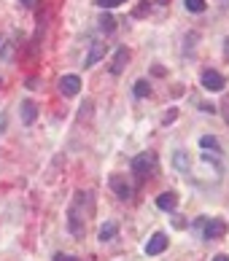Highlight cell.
Wrapping results in <instances>:
<instances>
[{
    "label": "cell",
    "mask_w": 229,
    "mask_h": 261,
    "mask_svg": "<svg viewBox=\"0 0 229 261\" xmlns=\"http://www.w3.org/2000/svg\"><path fill=\"white\" fill-rule=\"evenodd\" d=\"M89 191H75V199L73 205L68 207V229L75 240L84 237V231H87V221H84V202H87Z\"/></svg>",
    "instance_id": "6da1fadb"
},
{
    "label": "cell",
    "mask_w": 229,
    "mask_h": 261,
    "mask_svg": "<svg viewBox=\"0 0 229 261\" xmlns=\"http://www.w3.org/2000/svg\"><path fill=\"white\" fill-rule=\"evenodd\" d=\"M157 170V156L154 153H138L135 159H132V172H135L138 183H143L148 175H154Z\"/></svg>",
    "instance_id": "7a4b0ae2"
},
{
    "label": "cell",
    "mask_w": 229,
    "mask_h": 261,
    "mask_svg": "<svg viewBox=\"0 0 229 261\" xmlns=\"http://www.w3.org/2000/svg\"><path fill=\"white\" fill-rule=\"evenodd\" d=\"M226 234V221L221 218H205L199 226V237L202 240H221Z\"/></svg>",
    "instance_id": "3957f363"
},
{
    "label": "cell",
    "mask_w": 229,
    "mask_h": 261,
    "mask_svg": "<svg viewBox=\"0 0 229 261\" xmlns=\"http://www.w3.org/2000/svg\"><path fill=\"white\" fill-rule=\"evenodd\" d=\"M199 84H202L205 92H224L226 79H224L218 70H205L202 75H199Z\"/></svg>",
    "instance_id": "277c9868"
},
{
    "label": "cell",
    "mask_w": 229,
    "mask_h": 261,
    "mask_svg": "<svg viewBox=\"0 0 229 261\" xmlns=\"http://www.w3.org/2000/svg\"><path fill=\"white\" fill-rule=\"evenodd\" d=\"M108 186H111V191H113V194H116L121 202L132 199V183L127 180V175H111Z\"/></svg>",
    "instance_id": "5b68a950"
},
{
    "label": "cell",
    "mask_w": 229,
    "mask_h": 261,
    "mask_svg": "<svg viewBox=\"0 0 229 261\" xmlns=\"http://www.w3.org/2000/svg\"><path fill=\"white\" fill-rule=\"evenodd\" d=\"M57 89H60V94H65V97H75V94L81 92V79L75 73H68L57 81Z\"/></svg>",
    "instance_id": "8992f818"
},
{
    "label": "cell",
    "mask_w": 229,
    "mask_h": 261,
    "mask_svg": "<svg viewBox=\"0 0 229 261\" xmlns=\"http://www.w3.org/2000/svg\"><path fill=\"white\" fill-rule=\"evenodd\" d=\"M165 248H167V234H165V231H157V234H151V237H148L146 253H148V256H159Z\"/></svg>",
    "instance_id": "52a82bcc"
},
{
    "label": "cell",
    "mask_w": 229,
    "mask_h": 261,
    "mask_svg": "<svg viewBox=\"0 0 229 261\" xmlns=\"http://www.w3.org/2000/svg\"><path fill=\"white\" fill-rule=\"evenodd\" d=\"M19 113H22V124H24V127H30V124H35V119H38V105L33 100H22Z\"/></svg>",
    "instance_id": "ba28073f"
},
{
    "label": "cell",
    "mask_w": 229,
    "mask_h": 261,
    "mask_svg": "<svg viewBox=\"0 0 229 261\" xmlns=\"http://www.w3.org/2000/svg\"><path fill=\"white\" fill-rule=\"evenodd\" d=\"M127 62H130V51H127V49H124V46H121V49H119L116 54H113V62H111V73H113V75H121V73H124V67H127Z\"/></svg>",
    "instance_id": "9c48e42d"
},
{
    "label": "cell",
    "mask_w": 229,
    "mask_h": 261,
    "mask_svg": "<svg viewBox=\"0 0 229 261\" xmlns=\"http://www.w3.org/2000/svg\"><path fill=\"white\" fill-rule=\"evenodd\" d=\"M157 207L165 210V213H173L178 207V194H175V191H165V194H159L157 197Z\"/></svg>",
    "instance_id": "30bf717a"
},
{
    "label": "cell",
    "mask_w": 229,
    "mask_h": 261,
    "mask_svg": "<svg viewBox=\"0 0 229 261\" xmlns=\"http://www.w3.org/2000/svg\"><path fill=\"white\" fill-rule=\"evenodd\" d=\"M106 51H108V46H106V43H92V49H89V54H87V60H84V67L97 65L103 57H106Z\"/></svg>",
    "instance_id": "8fae6325"
},
{
    "label": "cell",
    "mask_w": 229,
    "mask_h": 261,
    "mask_svg": "<svg viewBox=\"0 0 229 261\" xmlns=\"http://www.w3.org/2000/svg\"><path fill=\"white\" fill-rule=\"evenodd\" d=\"M173 167H175L178 172H184V175H189V172H192V159H189L186 151H175V153H173Z\"/></svg>",
    "instance_id": "7c38bea8"
},
{
    "label": "cell",
    "mask_w": 229,
    "mask_h": 261,
    "mask_svg": "<svg viewBox=\"0 0 229 261\" xmlns=\"http://www.w3.org/2000/svg\"><path fill=\"white\" fill-rule=\"evenodd\" d=\"M116 234H119V224L116 221H106V224L100 226V243H111V240H116Z\"/></svg>",
    "instance_id": "4fadbf2b"
},
{
    "label": "cell",
    "mask_w": 229,
    "mask_h": 261,
    "mask_svg": "<svg viewBox=\"0 0 229 261\" xmlns=\"http://www.w3.org/2000/svg\"><path fill=\"white\" fill-rule=\"evenodd\" d=\"M97 27H100V30L106 33V35H111L113 30H116V16H111V14H103V16L97 19Z\"/></svg>",
    "instance_id": "5bb4252c"
},
{
    "label": "cell",
    "mask_w": 229,
    "mask_h": 261,
    "mask_svg": "<svg viewBox=\"0 0 229 261\" xmlns=\"http://www.w3.org/2000/svg\"><path fill=\"white\" fill-rule=\"evenodd\" d=\"M132 94H135V97H148V94H151V84L146 81V79H140V81H135V84H132Z\"/></svg>",
    "instance_id": "9a60e30c"
},
{
    "label": "cell",
    "mask_w": 229,
    "mask_h": 261,
    "mask_svg": "<svg viewBox=\"0 0 229 261\" xmlns=\"http://www.w3.org/2000/svg\"><path fill=\"white\" fill-rule=\"evenodd\" d=\"M199 146H202L205 151H221V146H218V138H213V135H202V138H199Z\"/></svg>",
    "instance_id": "2e32d148"
},
{
    "label": "cell",
    "mask_w": 229,
    "mask_h": 261,
    "mask_svg": "<svg viewBox=\"0 0 229 261\" xmlns=\"http://www.w3.org/2000/svg\"><path fill=\"white\" fill-rule=\"evenodd\" d=\"M184 6H186V11H192V14H205V8H208L205 0H184Z\"/></svg>",
    "instance_id": "e0dca14e"
},
{
    "label": "cell",
    "mask_w": 229,
    "mask_h": 261,
    "mask_svg": "<svg viewBox=\"0 0 229 261\" xmlns=\"http://www.w3.org/2000/svg\"><path fill=\"white\" fill-rule=\"evenodd\" d=\"M97 3V8H103V11H108V8H116V6H121L124 0H94Z\"/></svg>",
    "instance_id": "ac0fdd59"
},
{
    "label": "cell",
    "mask_w": 229,
    "mask_h": 261,
    "mask_svg": "<svg viewBox=\"0 0 229 261\" xmlns=\"http://www.w3.org/2000/svg\"><path fill=\"white\" fill-rule=\"evenodd\" d=\"M52 261H79L75 256H70V253H54V258Z\"/></svg>",
    "instance_id": "d6986e66"
},
{
    "label": "cell",
    "mask_w": 229,
    "mask_h": 261,
    "mask_svg": "<svg viewBox=\"0 0 229 261\" xmlns=\"http://www.w3.org/2000/svg\"><path fill=\"white\" fill-rule=\"evenodd\" d=\"M199 108H202L205 113H216L218 108H216V105H208V102H202V105H199Z\"/></svg>",
    "instance_id": "ffe728a7"
},
{
    "label": "cell",
    "mask_w": 229,
    "mask_h": 261,
    "mask_svg": "<svg viewBox=\"0 0 229 261\" xmlns=\"http://www.w3.org/2000/svg\"><path fill=\"white\" fill-rule=\"evenodd\" d=\"M221 108H224V121L229 124V97L224 100V105H221Z\"/></svg>",
    "instance_id": "44dd1931"
},
{
    "label": "cell",
    "mask_w": 229,
    "mask_h": 261,
    "mask_svg": "<svg viewBox=\"0 0 229 261\" xmlns=\"http://www.w3.org/2000/svg\"><path fill=\"white\" fill-rule=\"evenodd\" d=\"M224 57L229 60V38H224Z\"/></svg>",
    "instance_id": "7402d4cb"
},
{
    "label": "cell",
    "mask_w": 229,
    "mask_h": 261,
    "mask_svg": "<svg viewBox=\"0 0 229 261\" xmlns=\"http://www.w3.org/2000/svg\"><path fill=\"white\" fill-rule=\"evenodd\" d=\"M211 261H229V256H224V253H218V256H213Z\"/></svg>",
    "instance_id": "603a6c76"
},
{
    "label": "cell",
    "mask_w": 229,
    "mask_h": 261,
    "mask_svg": "<svg viewBox=\"0 0 229 261\" xmlns=\"http://www.w3.org/2000/svg\"><path fill=\"white\" fill-rule=\"evenodd\" d=\"M22 3H24V6H30V3H33V0H22Z\"/></svg>",
    "instance_id": "cb8c5ba5"
}]
</instances>
